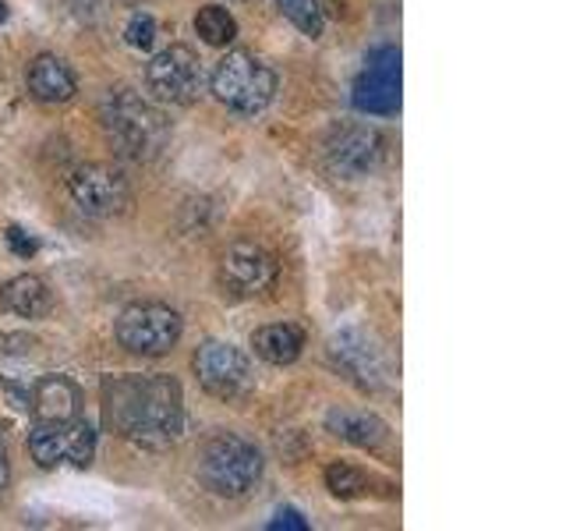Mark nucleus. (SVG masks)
I'll return each mask as SVG.
<instances>
[{
    "instance_id": "nucleus-19",
    "label": "nucleus",
    "mask_w": 566,
    "mask_h": 531,
    "mask_svg": "<svg viewBox=\"0 0 566 531\" xmlns=\"http://www.w3.org/2000/svg\"><path fill=\"white\" fill-rule=\"evenodd\" d=\"M32 418V400H29V389H22L18 383L0 376V433H14L29 425Z\"/></svg>"
},
{
    "instance_id": "nucleus-23",
    "label": "nucleus",
    "mask_w": 566,
    "mask_h": 531,
    "mask_svg": "<svg viewBox=\"0 0 566 531\" xmlns=\"http://www.w3.org/2000/svg\"><path fill=\"white\" fill-rule=\"evenodd\" d=\"M124 40L135 50H149L156 43V18L149 11H135L124 25Z\"/></svg>"
},
{
    "instance_id": "nucleus-8",
    "label": "nucleus",
    "mask_w": 566,
    "mask_h": 531,
    "mask_svg": "<svg viewBox=\"0 0 566 531\" xmlns=\"http://www.w3.org/2000/svg\"><path fill=\"white\" fill-rule=\"evenodd\" d=\"M202 61L191 46H167L159 50L156 58L146 64V88L159 103H174V106H191L202 96Z\"/></svg>"
},
{
    "instance_id": "nucleus-4",
    "label": "nucleus",
    "mask_w": 566,
    "mask_h": 531,
    "mask_svg": "<svg viewBox=\"0 0 566 531\" xmlns=\"http://www.w3.org/2000/svg\"><path fill=\"white\" fill-rule=\"evenodd\" d=\"M199 478L206 482V489L234 500V496L255 489V482L262 478V454L255 450V442L241 436H212L199 454Z\"/></svg>"
},
{
    "instance_id": "nucleus-5",
    "label": "nucleus",
    "mask_w": 566,
    "mask_h": 531,
    "mask_svg": "<svg viewBox=\"0 0 566 531\" xmlns=\"http://www.w3.org/2000/svg\"><path fill=\"white\" fill-rule=\"evenodd\" d=\"M181 315L170 305H159V301H138L128 305L117 315V344L142 358H159V354L174 351V344L181 341Z\"/></svg>"
},
{
    "instance_id": "nucleus-22",
    "label": "nucleus",
    "mask_w": 566,
    "mask_h": 531,
    "mask_svg": "<svg viewBox=\"0 0 566 531\" xmlns=\"http://www.w3.org/2000/svg\"><path fill=\"white\" fill-rule=\"evenodd\" d=\"M276 8L287 14L301 32L312 35V40L323 35L326 18H323V8H318V0H276Z\"/></svg>"
},
{
    "instance_id": "nucleus-26",
    "label": "nucleus",
    "mask_w": 566,
    "mask_h": 531,
    "mask_svg": "<svg viewBox=\"0 0 566 531\" xmlns=\"http://www.w3.org/2000/svg\"><path fill=\"white\" fill-rule=\"evenodd\" d=\"M8 482H11V465H8V450L0 447V496H4Z\"/></svg>"
},
{
    "instance_id": "nucleus-9",
    "label": "nucleus",
    "mask_w": 566,
    "mask_h": 531,
    "mask_svg": "<svg viewBox=\"0 0 566 531\" xmlns=\"http://www.w3.org/2000/svg\"><path fill=\"white\" fill-rule=\"evenodd\" d=\"M354 106L361 114H397L400 111V50L379 46L368 53L365 71L354 82Z\"/></svg>"
},
{
    "instance_id": "nucleus-14",
    "label": "nucleus",
    "mask_w": 566,
    "mask_h": 531,
    "mask_svg": "<svg viewBox=\"0 0 566 531\" xmlns=\"http://www.w3.org/2000/svg\"><path fill=\"white\" fill-rule=\"evenodd\" d=\"M25 85H29L32 100L50 103V106L75 100V93H78L75 71H71L57 53H40V58H32V64L25 71Z\"/></svg>"
},
{
    "instance_id": "nucleus-25",
    "label": "nucleus",
    "mask_w": 566,
    "mask_h": 531,
    "mask_svg": "<svg viewBox=\"0 0 566 531\" xmlns=\"http://www.w3.org/2000/svg\"><path fill=\"white\" fill-rule=\"evenodd\" d=\"M8 244L14 248V256H22V259L35 256V248H40V244H35V238H29L22 227H11L8 230Z\"/></svg>"
},
{
    "instance_id": "nucleus-6",
    "label": "nucleus",
    "mask_w": 566,
    "mask_h": 531,
    "mask_svg": "<svg viewBox=\"0 0 566 531\" xmlns=\"http://www.w3.org/2000/svg\"><path fill=\"white\" fill-rule=\"evenodd\" d=\"M67 191H71V202H75L85 217H96V220L124 217L135 199L128 174L114 164H82L67 177Z\"/></svg>"
},
{
    "instance_id": "nucleus-10",
    "label": "nucleus",
    "mask_w": 566,
    "mask_h": 531,
    "mask_svg": "<svg viewBox=\"0 0 566 531\" xmlns=\"http://www.w3.org/2000/svg\"><path fill=\"white\" fill-rule=\"evenodd\" d=\"M195 376H199V383L212 397L234 400L248 394V386H252V365H248V358L234 344L206 341L195 351Z\"/></svg>"
},
{
    "instance_id": "nucleus-20",
    "label": "nucleus",
    "mask_w": 566,
    "mask_h": 531,
    "mask_svg": "<svg viewBox=\"0 0 566 531\" xmlns=\"http://www.w3.org/2000/svg\"><path fill=\"white\" fill-rule=\"evenodd\" d=\"M195 32H199L202 43H209V46H227L238 40V22L227 8L209 4L195 14Z\"/></svg>"
},
{
    "instance_id": "nucleus-15",
    "label": "nucleus",
    "mask_w": 566,
    "mask_h": 531,
    "mask_svg": "<svg viewBox=\"0 0 566 531\" xmlns=\"http://www.w3.org/2000/svg\"><path fill=\"white\" fill-rule=\"evenodd\" d=\"M29 400H32V418L35 421H64V418L78 415L82 394L67 376H43L40 383L32 386Z\"/></svg>"
},
{
    "instance_id": "nucleus-12",
    "label": "nucleus",
    "mask_w": 566,
    "mask_h": 531,
    "mask_svg": "<svg viewBox=\"0 0 566 531\" xmlns=\"http://www.w3.org/2000/svg\"><path fill=\"white\" fill-rule=\"evenodd\" d=\"M386 153V142L376 128H336L326 142V159L340 177H365L379 167Z\"/></svg>"
},
{
    "instance_id": "nucleus-2",
    "label": "nucleus",
    "mask_w": 566,
    "mask_h": 531,
    "mask_svg": "<svg viewBox=\"0 0 566 531\" xmlns=\"http://www.w3.org/2000/svg\"><path fill=\"white\" fill-rule=\"evenodd\" d=\"M99 117L111 146L124 159H135V164L156 159L170 138V121L164 117V111L153 106L149 100H142L138 93H132V88H114L103 100Z\"/></svg>"
},
{
    "instance_id": "nucleus-18",
    "label": "nucleus",
    "mask_w": 566,
    "mask_h": 531,
    "mask_svg": "<svg viewBox=\"0 0 566 531\" xmlns=\"http://www.w3.org/2000/svg\"><path fill=\"white\" fill-rule=\"evenodd\" d=\"M53 305V298H50V288L40 280V277H14L8 280L4 288H0V309H8L14 315H22V319H40L46 315Z\"/></svg>"
},
{
    "instance_id": "nucleus-11",
    "label": "nucleus",
    "mask_w": 566,
    "mask_h": 531,
    "mask_svg": "<svg viewBox=\"0 0 566 531\" xmlns=\"http://www.w3.org/2000/svg\"><path fill=\"white\" fill-rule=\"evenodd\" d=\"M220 280L234 298H259L276 283V259L252 241H238L220 259Z\"/></svg>"
},
{
    "instance_id": "nucleus-27",
    "label": "nucleus",
    "mask_w": 566,
    "mask_h": 531,
    "mask_svg": "<svg viewBox=\"0 0 566 531\" xmlns=\"http://www.w3.org/2000/svg\"><path fill=\"white\" fill-rule=\"evenodd\" d=\"M4 18H8V8H4V4H0V22H4Z\"/></svg>"
},
{
    "instance_id": "nucleus-7",
    "label": "nucleus",
    "mask_w": 566,
    "mask_h": 531,
    "mask_svg": "<svg viewBox=\"0 0 566 531\" xmlns=\"http://www.w3.org/2000/svg\"><path fill=\"white\" fill-rule=\"evenodd\" d=\"M29 454L40 468H57V465L88 468L96 454V433L78 415L64 421H40L29 433Z\"/></svg>"
},
{
    "instance_id": "nucleus-3",
    "label": "nucleus",
    "mask_w": 566,
    "mask_h": 531,
    "mask_svg": "<svg viewBox=\"0 0 566 531\" xmlns=\"http://www.w3.org/2000/svg\"><path fill=\"white\" fill-rule=\"evenodd\" d=\"M212 96L234 114H262L276 96V71L252 50H230L212 67Z\"/></svg>"
},
{
    "instance_id": "nucleus-16",
    "label": "nucleus",
    "mask_w": 566,
    "mask_h": 531,
    "mask_svg": "<svg viewBox=\"0 0 566 531\" xmlns=\"http://www.w3.org/2000/svg\"><path fill=\"white\" fill-rule=\"evenodd\" d=\"M326 425H329L333 436H340V439L354 442V447H365V450H376L379 442H386V436H389L386 421L379 415L350 412V407H333V412L326 415Z\"/></svg>"
},
{
    "instance_id": "nucleus-17",
    "label": "nucleus",
    "mask_w": 566,
    "mask_h": 531,
    "mask_svg": "<svg viewBox=\"0 0 566 531\" xmlns=\"http://www.w3.org/2000/svg\"><path fill=\"white\" fill-rule=\"evenodd\" d=\"M252 347L262 362L270 365H291L301 358L305 351V333L294 323H273V326H262L252 333Z\"/></svg>"
},
{
    "instance_id": "nucleus-21",
    "label": "nucleus",
    "mask_w": 566,
    "mask_h": 531,
    "mask_svg": "<svg viewBox=\"0 0 566 531\" xmlns=\"http://www.w3.org/2000/svg\"><path fill=\"white\" fill-rule=\"evenodd\" d=\"M326 489L336 496V500H358V496H368L371 492V478L358 468L350 465H329L326 468Z\"/></svg>"
},
{
    "instance_id": "nucleus-24",
    "label": "nucleus",
    "mask_w": 566,
    "mask_h": 531,
    "mask_svg": "<svg viewBox=\"0 0 566 531\" xmlns=\"http://www.w3.org/2000/svg\"><path fill=\"white\" fill-rule=\"evenodd\" d=\"M270 528L273 531H308V521L301 518L294 507H283V510H276V518L270 521Z\"/></svg>"
},
{
    "instance_id": "nucleus-13",
    "label": "nucleus",
    "mask_w": 566,
    "mask_h": 531,
    "mask_svg": "<svg viewBox=\"0 0 566 531\" xmlns=\"http://www.w3.org/2000/svg\"><path fill=\"white\" fill-rule=\"evenodd\" d=\"M329 358H333V365L340 368L350 383H358L361 389H376L382 383V358H379V351L358 330L336 333L333 341H329Z\"/></svg>"
},
{
    "instance_id": "nucleus-1",
    "label": "nucleus",
    "mask_w": 566,
    "mask_h": 531,
    "mask_svg": "<svg viewBox=\"0 0 566 531\" xmlns=\"http://www.w3.org/2000/svg\"><path fill=\"white\" fill-rule=\"evenodd\" d=\"M106 429L138 442L167 447L185 429L181 383L174 376H117L103 383Z\"/></svg>"
}]
</instances>
